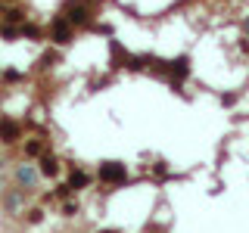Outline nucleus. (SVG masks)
Listing matches in <instances>:
<instances>
[{
    "instance_id": "nucleus-1",
    "label": "nucleus",
    "mask_w": 249,
    "mask_h": 233,
    "mask_svg": "<svg viewBox=\"0 0 249 233\" xmlns=\"http://www.w3.org/2000/svg\"><path fill=\"white\" fill-rule=\"evenodd\" d=\"M37 183H41V171H37V165L22 162V165L13 168V186H19V190H25V193H35Z\"/></svg>"
},
{
    "instance_id": "nucleus-2",
    "label": "nucleus",
    "mask_w": 249,
    "mask_h": 233,
    "mask_svg": "<svg viewBox=\"0 0 249 233\" xmlns=\"http://www.w3.org/2000/svg\"><path fill=\"white\" fill-rule=\"evenodd\" d=\"M62 19H66L72 28H84V25H90L93 16H90L84 0H66V3H62Z\"/></svg>"
},
{
    "instance_id": "nucleus-3",
    "label": "nucleus",
    "mask_w": 249,
    "mask_h": 233,
    "mask_svg": "<svg viewBox=\"0 0 249 233\" xmlns=\"http://www.w3.org/2000/svg\"><path fill=\"white\" fill-rule=\"evenodd\" d=\"M22 140V121L13 115H0V143L3 146H16Z\"/></svg>"
},
{
    "instance_id": "nucleus-4",
    "label": "nucleus",
    "mask_w": 249,
    "mask_h": 233,
    "mask_svg": "<svg viewBox=\"0 0 249 233\" xmlns=\"http://www.w3.org/2000/svg\"><path fill=\"white\" fill-rule=\"evenodd\" d=\"M97 177L103 183H112L115 186V183H124V181H128V168H124L122 162H103V165L97 168Z\"/></svg>"
},
{
    "instance_id": "nucleus-5",
    "label": "nucleus",
    "mask_w": 249,
    "mask_h": 233,
    "mask_svg": "<svg viewBox=\"0 0 249 233\" xmlns=\"http://www.w3.org/2000/svg\"><path fill=\"white\" fill-rule=\"evenodd\" d=\"M50 41L56 44V47H69V44L75 41V28L69 25L62 16H56V19L50 22Z\"/></svg>"
},
{
    "instance_id": "nucleus-6",
    "label": "nucleus",
    "mask_w": 249,
    "mask_h": 233,
    "mask_svg": "<svg viewBox=\"0 0 249 233\" xmlns=\"http://www.w3.org/2000/svg\"><path fill=\"white\" fill-rule=\"evenodd\" d=\"M0 202H3V212L6 215H19L22 208H25V190H19V186H6L3 196H0Z\"/></svg>"
},
{
    "instance_id": "nucleus-7",
    "label": "nucleus",
    "mask_w": 249,
    "mask_h": 233,
    "mask_svg": "<svg viewBox=\"0 0 249 233\" xmlns=\"http://www.w3.org/2000/svg\"><path fill=\"white\" fill-rule=\"evenodd\" d=\"M37 171H41V177H59V159L44 150L37 155Z\"/></svg>"
},
{
    "instance_id": "nucleus-8",
    "label": "nucleus",
    "mask_w": 249,
    "mask_h": 233,
    "mask_svg": "<svg viewBox=\"0 0 249 233\" xmlns=\"http://www.w3.org/2000/svg\"><path fill=\"white\" fill-rule=\"evenodd\" d=\"M0 19H3V25H22L28 19V13L22 6H0Z\"/></svg>"
},
{
    "instance_id": "nucleus-9",
    "label": "nucleus",
    "mask_w": 249,
    "mask_h": 233,
    "mask_svg": "<svg viewBox=\"0 0 249 233\" xmlns=\"http://www.w3.org/2000/svg\"><path fill=\"white\" fill-rule=\"evenodd\" d=\"M165 75H171V81H178L181 84L187 75H190V66H187V59L181 56V59H171L168 66H165Z\"/></svg>"
},
{
    "instance_id": "nucleus-10",
    "label": "nucleus",
    "mask_w": 249,
    "mask_h": 233,
    "mask_svg": "<svg viewBox=\"0 0 249 233\" xmlns=\"http://www.w3.org/2000/svg\"><path fill=\"white\" fill-rule=\"evenodd\" d=\"M47 150V140L44 137H25V143H22V152H25V159H37Z\"/></svg>"
},
{
    "instance_id": "nucleus-11",
    "label": "nucleus",
    "mask_w": 249,
    "mask_h": 233,
    "mask_svg": "<svg viewBox=\"0 0 249 233\" xmlns=\"http://www.w3.org/2000/svg\"><path fill=\"white\" fill-rule=\"evenodd\" d=\"M66 183L72 186V193H75V190H84V186L90 183V174H88V171H81V168H72V174H69Z\"/></svg>"
},
{
    "instance_id": "nucleus-12",
    "label": "nucleus",
    "mask_w": 249,
    "mask_h": 233,
    "mask_svg": "<svg viewBox=\"0 0 249 233\" xmlns=\"http://www.w3.org/2000/svg\"><path fill=\"white\" fill-rule=\"evenodd\" d=\"M19 37H31V41H41L44 31H41V25H35L31 19H25V22L19 25Z\"/></svg>"
},
{
    "instance_id": "nucleus-13",
    "label": "nucleus",
    "mask_w": 249,
    "mask_h": 233,
    "mask_svg": "<svg viewBox=\"0 0 249 233\" xmlns=\"http://www.w3.org/2000/svg\"><path fill=\"white\" fill-rule=\"evenodd\" d=\"M0 37L3 41H19V25H0Z\"/></svg>"
},
{
    "instance_id": "nucleus-14",
    "label": "nucleus",
    "mask_w": 249,
    "mask_h": 233,
    "mask_svg": "<svg viewBox=\"0 0 249 233\" xmlns=\"http://www.w3.org/2000/svg\"><path fill=\"white\" fill-rule=\"evenodd\" d=\"M0 75H3L6 84H19V81H22V72H16V68H3Z\"/></svg>"
},
{
    "instance_id": "nucleus-15",
    "label": "nucleus",
    "mask_w": 249,
    "mask_h": 233,
    "mask_svg": "<svg viewBox=\"0 0 249 233\" xmlns=\"http://www.w3.org/2000/svg\"><path fill=\"white\" fill-rule=\"evenodd\" d=\"M25 215H28V217H25L28 224H41V221H44V208H28Z\"/></svg>"
},
{
    "instance_id": "nucleus-16",
    "label": "nucleus",
    "mask_w": 249,
    "mask_h": 233,
    "mask_svg": "<svg viewBox=\"0 0 249 233\" xmlns=\"http://www.w3.org/2000/svg\"><path fill=\"white\" fill-rule=\"evenodd\" d=\"M78 212V202H72V199H69V202H62V215H66V217H72Z\"/></svg>"
},
{
    "instance_id": "nucleus-17",
    "label": "nucleus",
    "mask_w": 249,
    "mask_h": 233,
    "mask_svg": "<svg viewBox=\"0 0 249 233\" xmlns=\"http://www.w3.org/2000/svg\"><path fill=\"white\" fill-rule=\"evenodd\" d=\"M221 103H224V106H233V103H237V93H224Z\"/></svg>"
},
{
    "instance_id": "nucleus-18",
    "label": "nucleus",
    "mask_w": 249,
    "mask_h": 233,
    "mask_svg": "<svg viewBox=\"0 0 249 233\" xmlns=\"http://www.w3.org/2000/svg\"><path fill=\"white\" fill-rule=\"evenodd\" d=\"M153 171H156V174H159V177H168V168H165V165H162V162H159V165H156Z\"/></svg>"
},
{
    "instance_id": "nucleus-19",
    "label": "nucleus",
    "mask_w": 249,
    "mask_h": 233,
    "mask_svg": "<svg viewBox=\"0 0 249 233\" xmlns=\"http://www.w3.org/2000/svg\"><path fill=\"white\" fill-rule=\"evenodd\" d=\"M6 168V159H3V152H0V171H3Z\"/></svg>"
},
{
    "instance_id": "nucleus-20",
    "label": "nucleus",
    "mask_w": 249,
    "mask_h": 233,
    "mask_svg": "<svg viewBox=\"0 0 249 233\" xmlns=\"http://www.w3.org/2000/svg\"><path fill=\"white\" fill-rule=\"evenodd\" d=\"M243 28H246V34H249V19H246V22H243Z\"/></svg>"
},
{
    "instance_id": "nucleus-21",
    "label": "nucleus",
    "mask_w": 249,
    "mask_h": 233,
    "mask_svg": "<svg viewBox=\"0 0 249 233\" xmlns=\"http://www.w3.org/2000/svg\"><path fill=\"white\" fill-rule=\"evenodd\" d=\"M100 233H119V230H100Z\"/></svg>"
},
{
    "instance_id": "nucleus-22",
    "label": "nucleus",
    "mask_w": 249,
    "mask_h": 233,
    "mask_svg": "<svg viewBox=\"0 0 249 233\" xmlns=\"http://www.w3.org/2000/svg\"><path fill=\"white\" fill-rule=\"evenodd\" d=\"M0 25H3V19H0Z\"/></svg>"
}]
</instances>
